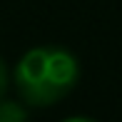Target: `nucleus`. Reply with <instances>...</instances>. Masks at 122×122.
I'll list each match as a JSON object with an SVG mask.
<instances>
[{
  "instance_id": "2",
  "label": "nucleus",
  "mask_w": 122,
  "mask_h": 122,
  "mask_svg": "<svg viewBox=\"0 0 122 122\" xmlns=\"http://www.w3.org/2000/svg\"><path fill=\"white\" fill-rule=\"evenodd\" d=\"M0 122H27V110L18 100L0 97Z\"/></svg>"
},
{
  "instance_id": "1",
  "label": "nucleus",
  "mask_w": 122,
  "mask_h": 122,
  "mask_svg": "<svg viewBox=\"0 0 122 122\" xmlns=\"http://www.w3.org/2000/svg\"><path fill=\"white\" fill-rule=\"evenodd\" d=\"M82 75L80 60L62 45L30 47L13 70V85L23 105L52 107L77 87Z\"/></svg>"
},
{
  "instance_id": "3",
  "label": "nucleus",
  "mask_w": 122,
  "mask_h": 122,
  "mask_svg": "<svg viewBox=\"0 0 122 122\" xmlns=\"http://www.w3.org/2000/svg\"><path fill=\"white\" fill-rule=\"evenodd\" d=\"M8 87H10V75H8V65H5V60L0 57V97H5Z\"/></svg>"
},
{
  "instance_id": "4",
  "label": "nucleus",
  "mask_w": 122,
  "mask_h": 122,
  "mask_svg": "<svg viewBox=\"0 0 122 122\" xmlns=\"http://www.w3.org/2000/svg\"><path fill=\"white\" fill-rule=\"evenodd\" d=\"M62 122H97L92 117H85V115H72V117H65Z\"/></svg>"
}]
</instances>
